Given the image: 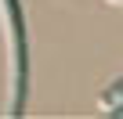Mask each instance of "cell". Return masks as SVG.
<instances>
[{"label":"cell","mask_w":123,"mask_h":119,"mask_svg":"<svg viewBox=\"0 0 123 119\" xmlns=\"http://www.w3.org/2000/svg\"><path fill=\"white\" fill-rule=\"evenodd\" d=\"M7 7V18H11V33H15V87H18V97H15V115H22V101H25V29H22V7L18 0H4Z\"/></svg>","instance_id":"6da1fadb"},{"label":"cell","mask_w":123,"mask_h":119,"mask_svg":"<svg viewBox=\"0 0 123 119\" xmlns=\"http://www.w3.org/2000/svg\"><path fill=\"white\" fill-rule=\"evenodd\" d=\"M112 94H123V79H119V83H116V90H112Z\"/></svg>","instance_id":"7a4b0ae2"}]
</instances>
